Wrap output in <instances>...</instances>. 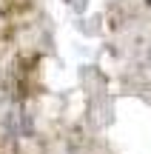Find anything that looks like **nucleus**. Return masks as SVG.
Instances as JSON below:
<instances>
[{
    "mask_svg": "<svg viewBox=\"0 0 151 154\" xmlns=\"http://www.w3.org/2000/svg\"><path fill=\"white\" fill-rule=\"evenodd\" d=\"M0 111H3V88H0Z\"/></svg>",
    "mask_w": 151,
    "mask_h": 154,
    "instance_id": "nucleus-1",
    "label": "nucleus"
},
{
    "mask_svg": "<svg viewBox=\"0 0 151 154\" xmlns=\"http://www.w3.org/2000/svg\"><path fill=\"white\" fill-rule=\"evenodd\" d=\"M146 3H148V6H151V0H146Z\"/></svg>",
    "mask_w": 151,
    "mask_h": 154,
    "instance_id": "nucleus-2",
    "label": "nucleus"
}]
</instances>
